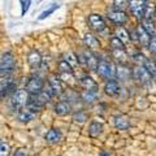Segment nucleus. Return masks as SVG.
<instances>
[{"mask_svg":"<svg viewBox=\"0 0 156 156\" xmlns=\"http://www.w3.org/2000/svg\"><path fill=\"white\" fill-rule=\"evenodd\" d=\"M96 72H98V74H99L100 78H103L105 81H109V80H115L116 78L117 68L109 61L101 60V61H99V64H98Z\"/></svg>","mask_w":156,"mask_h":156,"instance_id":"obj_1","label":"nucleus"},{"mask_svg":"<svg viewBox=\"0 0 156 156\" xmlns=\"http://www.w3.org/2000/svg\"><path fill=\"white\" fill-rule=\"evenodd\" d=\"M25 90L29 95H38L44 90V81L39 76H31L25 85Z\"/></svg>","mask_w":156,"mask_h":156,"instance_id":"obj_2","label":"nucleus"},{"mask_svg":"<svg viewBox=\"0 0 156 156\" xmlns=\"http://www.w3.org/2000/svg\"><path fill=\"white\" fill-rule=\"evenodd\" d=\"M14 66H16V61H14L12 53L11 52L3 53L2 58H0V76L3 77L9 76L14 70Z\"/></svg>","mask_w":156,"mask_h":156,"instance_id":"obj_3","label":"nucleus"},{"mask_svg":"<svg viewBox=\"0 0 156 156\" xmlns=\"http://www.w3.org/2000/svg\"><path fill=\"white\" fill-rule=\"evenodd\" d=\"M146 7H147V2L146 0H129L130 12L138 20H143Z\"/></svg>","mask_w":156,"mask_h":156,"instance_id":"obj_4","label":"nucleus"},{"mask_svg":"<svg viewBox=\"0 0 156 156\" xmlns=\"http://www.w3.org/2000/svg\"><path fill=\"white\" fill-rule=\"evenodd\" d=\"M52 96H60L64 92V83L61 80H58L56 76H51L48 80V90Z\"/></svg>","mask_w":156,"mask_h":156,"instance_id":"obj_5","label":"nucleus"},{"mask_svg":"<svg viewBox=\"0 0 156 156\" xmlns=\"http://www.w3.org/2000/svg\"><path fill=\"white\" fill-rule=\"evenodd\" d=\"M30 95L26 92V90H18L13 96V107L16 109H23L29 103Z\"/></svg>","mask_w":156,"mask_h":156,"instance_id":"obj_6","label":"nucleus"},{"mask_svg":"<svg viewBox=\"0 0 156 156\" xmlns=\"http://www.w3.org/2000/svg\"><path fill=\"white\" fill-rule=\"evenodd\" d=\"M131 76H133L136 81L139 82V83H142V85H146V83H148V82L151 81V77L150 74H148V72L144 69L143 66H140V65H138V66H135L133 70H131Z\"/></svg>","mask_w":156,"mask_h":156,"instance_id":"obj_7","label":"nucleus"},{"mask_svg":"<svg viewBox=\"0 0 156 156\" xmlns=\"http://www.w3.org/2000/svg\"><path fill=\"white\" fill-rule=\"evenodd\" d=\"M89 25L94 31L101 33L105 30V21L103 20V17L99 16V14H90L89 16Z\"/></svg>","mask_w":156,"mask_h":156,"instance_id":"obj_8","label":"nucleus"},{"mask_svg":"<svg viewBox=\"0 0 156 156\" xmlns=\"http://www.w3.org/2000/svg\"><path fill=\"white\" fill-rule=\"evenodd\" d=\"M16 87H17V83L13 80H11V78H5L4 81L0 82V98L11 95L12 92L16 91Z\"/></svg>","mask_w":156,"mask_h":156,"instance_id":"obj_9","label":"nucleus"},{"mask_svg":"<svg viewBox=\"0 0 156 156\" xmlns=\"http://www.w3.org/2000/svg\"><path fill=\"white\" fill-rule=\"evenodd\" d=\"M108 18L111 20L116 25H124V23L128 22V14L125 12H120V11H111L108 12Z\"/></svg>","mask_w":156,"mask_h":156,"instance_id":"obj_10","label":"nucleus"},{"mask_svg":"<svg viewBox=\"0 0 156 156\" xmlns=\"http://www.w3.org/2000/svg\"><path fill=\"white\" fill-rule=\"evenodd\" d=\"M104 91H105V94L108 96L116 98V96H119V94H120V85L117 83L115 80H109V81L105 82Z\"/></svg>","mask_w":156,"mask_h":156,"instance_id":"obj_11","label":"nucleus"},{"mask_svg":"<svg viewBox=\"0 0 156 156\" xmlns=\"http://www.w3.org/2000/svg\"><path fill=\"white\" fill-rule=\"evenodd\" d=\"M55 112L58 116H68L72 113V104L66 100H61L55 105Z\"/></svg>","mask_w":156,"mask_h":156,"instance_id":"obj_12","label":"nucleus"},{"mask_svg":"<svg viewBox=\"0 0 156 156\" xmlns=\"http://www.w3.org/2000/svg\"><path fill=\"white\" fill-rule=\"evenodd\" d=\"M42 60H43L42 55L35 50L31 51L27 55V62H29V65H30L33 69H38V68L42 65Z\"/></svg>","mask_w":156,"mask_h":156,"instance_id":"obj_13","label":"nucleus"},{"mask_svg":"<svg viewBox=\"0 0 156 156\" xmlns=\"http://www.w3.org/2000/svg\"><path fill=\"white\" fill-rule=\"evenodd\" d=\"M83 43H85V46L89 48V50H98V48L100 47L99 39H98V38L94 35V34H90V33L85 34V37H83Z\"/></svg>","mask_w":156,"mask_h":156,"instance_id":"obj_14","label":"nucleus"},{"mask_svg":"<svg viewBox=\"0 0 156 156\" xmlns=\"http://www.w3.org/2000/svg\"><path fill=\"white\" fill-rule=\"evenodd\" d=\"M136 35H138V42L140 43L142 47H148L150 46L151 37L148 35V33L144 30V27L142 25H139L138 27H136Z\"/></svg>","mask_w":156,"mask_h":156,"instance_id":"obj_15","label":"nucleus"},{"mask_svg":"<svg viewBox=\"0 0 156 156\" xmlns=\"http://www.w3.org/2000/svg\"><path fill=\"white\" fill-rule=\"evenodd\" d=\"M81 85L87 91H94V92L98 91V83H96V81L94 80V78H91L90 76H85L83 78H82V80H81Z\"/></svg>","mask_w":156,"mask_h":156,"instance_id":"obj_16","label":"nucleus"},{"mask_svg":"<svg viewBox=\"0 0 156 156\" xmlns=\"http://www.w3.org/2000/svg\"><path fill=\"white\" fill-rule=\"evenodd\" d=\"M83 56H85V62H86L87 68H89L90 70H96L98 64H99V60H98V57L92 52H90V51L85 52Z\"/></svg>","mask_w":156,"mask_h":156,"instance_id":"obj_17","label":"nucleus"},{"mask_svg":"<svg viewBox=\"0 0 156 156\" xmlns=\"http://www.w3.org/2000/svg\"><path fill=\"white\" fill-rule=\"evenodd\" d=\"M115 126L119 130H128L130 128V120L124 115L115 117Z\"/></svg>","mask_w":156,"mask_h":156,"instance_id":"obj_18","label":"nucleus"},{"mask_svg":"<svg viewBox=\"0 0 156 156\" xmlns=\"http://www.w3.org/2000/svg\"><path fill=\"white\" fill-rule=\"evenodd\" d=\"M62 135H61V131L57 130V129H51L48 130V133L46 134V139L48 140V143L51 144H55V143H58L61 140Z\"/></svg>","mask_w":156,"mask_h":156,"instance_id":"obj_19","label":"nucleus"},{"mask_svg":"<svg viewBox=\"0 0 156 156\" xmlns=\"http://www.w3.org/2000/svg\"><path fill=\"white\" fill-rule=\"evenodd\" d=\"M115 37H117L120 39L121 42L124 43H129L130 42V35H129V31L126 30L125 27H122V26H117L116 27V35Z\"/></svg>","mask_w":156,"mask_h":156,"instance_id":"obj_20","label":"nucleus"},{"mask_svg":"<svg viewBox=\"0 0 156 156\" xmlns=\"http://www.w3.org/2000/svg\"><path fill=\"white\" fill-rule=\"evenodd\" d=\"M131 76V70L129 69V68H126L124 65H121L117 68V74H116V78H120L121 81H126L129 80Z\"/></svg>","mask_w":156,"mask_h":156,"instance_id":"obj_21","label":"nucleus"},{"mask_svg":"<svg viewBox=\"0 0 156 156\" xmlns=\"http://www.w3.org/2000/svg\"><path fill=\"white\" fill-rule=\"evenodd\" d=\"M101 131H103V125L100 122H98V121H94V122H91L90 126H89V133L91 136H99L101 134Z\"/></svg>","mask_w":156,"mask_h":156,"instance_id":"obj_22","label":"nucleus"},{"mask_svg":"<svg viewBox=\"0 0 156 156\" xmlns=\"http://www.w3.org/2000/svg\"><path fill=\"white\" fill-rule=\"evenodd\" d=\"M142 26L144 27V30L148 33V35H150L151 38L156 37V27H155V25H154L152 20H143Z\"/></svg>","mask_w":156,"mask_h":156,"instance_id":"obj_23","label":"nucleus"},{"mask_svg":"<svg viewBox=\"0 0 156 156\" xmlns=\"http://www.w3.org/2000/svg\"><path fill=\"white\" fill-rule=\"evenodd\" d=\"M34 116H35V113L31 111H29L27 108L26 109H22V111H20V113H18V120L20 121H22V122H29V121H31L34 119Z\"/></svg>","mask_w":156,"mask_h":156,"instance_id":"obj_24","label":"nucleus"},{"mask_svg":"<svg viewBox=\"0 0 156 156\" xmlns=\"http://www.w3.org/2000/svg\"><path fill=\"white\" fill-rule=\"evenodd\" d=\"M58 70H60L61 74H69V76L73 74L72 65L68 61H65V60H61L60 62H58Z\"/></svg>","mask_w":156,"mask_h":156,"instance_id":"obj_25","label":"nucleus"},{"mask_svg":"<svg viewBox=\"0 0 156 156\" xmlns=\"http://www.w3.org/2000/svg\"><path fill=\"white\" fill-rule=\"evenodd\" d=\"M111 48L112 51H125V44L120 41L117 37H113L111 39Z\"/></svg>","mask_w":156,"mask_h":156,"instance_id":"obj_26","label":"nucleus"},{"mask_svg":"<svg viewBox=\"0 0 156 156\" xmlns=\"http://www.w3.org/2000/svg\"><path fill=\"white\" fill-rule=\"evenodd\" d=\"M81 96H82V99H83L85 103H89V104H92L96 100V92H94V91L85 90L83 92H82Z\"/></svg>","mask_w":156,"mask_h":156,"instance_id":"obj_27","label":"nucleus"},{"mask_svg":"<svg viewBox=\"0 0 156 156\" xmlns=\"http://www.w3.org/2000/svg\"><path fill=\"white\" fill-rule=\"evenodd\" d=\"M113 8L115 11L125 12L129 8V2L128 0H113Z\"/></svg>","mask_w":156,"mask_h":156,"instance_id":"obj_28","label":"nucleus"},{"mask_svg":"<svg viewBox=\"0 0 156 156\" xmlns=\"http://www.w3.org/2000/svg\"><path fill=\"white\" fill-rule=\"evenodd\" d=\"M142 66L148 72V74H150L151 77H155V76H156V65L154 64V61L150 60V58H146L144 64H143Z\"/></svg>","mask_w":156,"mask_h":156,"instance_id":"obj_29","label":"nucleus"},{"mask_svg":"<svg viewBox=\"0 0 156 156\" xmlns=\"http://www.w3.org/2000/svg\"><path fill=\"white\" fill-rule=\"evenodd\" d=\"M58 7L60 5H57V4H52V5L48 8V9H46L44 12H42L41 14H39V17H38V20L39 21H42V20H44V18H47L48 16H50V14H52L53 12L56 11V9H58Z\"/></svg>","mask_w":156,"mask_h":156,"instance_id":"obj_30","label":"nucleus"},{"mask_svg":"<svg viewBox=\"0 0 156 156\" xmlns=\"http://www.w3.org/2000/svg\"><path fill=\"white\" fill-rule=\"evenodd\" d=\"M73 120H74V122H77V124H85V122H86V120H87L86 112H83V111H78L77 113L73 116Z\"/></svg>","mask_w":156,"mask_h":156,"instance_id":"obj_31","label":"nucleus"},{"mask_svg":"<svg viewBox=\"0 0 156 156\" xmlns=\"http://www.w3.org/2000/svg\"><path fill=\"white\" fill-rule=\"evenodd\" d=\"M11 154V146L8 143H0V156H9Z\"/></svg>","mask_w":156,"mask_h":156,"instance_id":"obj_32","label":"nucleus"},{"mask_svg":"<svg viewBox=\"0 0 156 156\" xmlns=\"http://www.w3.org/2000/svg\"><path fill=\"white\" fill-rule=\"evenodd\" d=\"M20 3H21V14L22 16H25L27 13L29 8H30V4H31V0H20Z\"/></svg>","mask_w":156,"mask_h":156,"instance_id":"obj_33","label":"nucleus"},{"mask_svg":"<svg viewBox=\"0 0 156 156\" xmlns=\"http://www.w3.org/2000/svg\"><path fill=\"white\" fill-rule=\"evenodd\" d=\"M146 58H147V57H146L144 55H142V53H135V55H134V60H135V62H136L138 65H140V66L144 64Z\"/></svg>","mask_w":156,"mask_h":156,"instance_id":"obj_34","label":"nucleus"},{"mask_svg":"<svg viewBox=\"0 0 156 156\" xmlns=\"http://www.w3.org/2000/svg\"><path fill=\"white\" fill-rule=\"evenodd\" d=\"M65 61H68L70 65H74V64H77V62H78V60L76 58V55H74V53H72V52H69L65 56Z\"/></svg>","mask_w":156,"mask_h":156,"instance_id":"obj_35","label":"nucleus"},{"mask_svg":"<svg viewBox=\"0 0 156 156\" xmlns=\"http://www.w3.org/2000/svg\"><path fill=\"white\" fill-rule=\"evenodd\" d=\"M150 50H151V52H154L155 55H156V37H154V38H151V41H150Z\"/></svg>","mask_w":156,"mask_h":156,"instance_id":"obj_36","label":"nucleus"},{"mask_svg":"<svg viewBox=\"0 0 156 156\" xmlns=\"http://www.w3.org/2000/svg\"><path fill=\"white\" fill-rule=\"evenodd\" d=\"M13 156H27V151L25 148H18V150L14 151Z\"/></svg>","mask_w":156,"mask_h":156,"instance_id":"obj_37","label":"nucleus"},{"mask_svg":"<svg viewBox=\"0 0 156 156\" xmlns=\"http://www.w3.org/2000/svg\"><path fill=\"white\" fill-rule=\"evenodd\" d=\"M100 156H109V154H107V152H103V154H101Z\"/></svg>","mask_w":156,"mask_h":156,"instance_id":"obj_38","label":"nucleus"},{"mask_svg":"<svg viewBox=\"0 0 156 156\" xmlns=\"http://www.w3.org/2000/svg\"><path fill=\"white\" fill-rule=\"evenodd\" d=\"M155 16H156V8H155Z\"/></svg>","mask_w":156,"mask_h":156,"instance_id":"obj_39","label":"nucleus"},{"mask_svg":"<svg viewBox=\"0 0 156 156\" xmlns=\"http://www.w3.org/2000/svg\"><path fill=\"white\" fill-rule=\"evenodd\" d=\"M0 143H2V139H0Z\"/></svg>","mask_w":156,"mask_h":156,"instance_id":"obj_40","label":"nucleus"}]
</instances>
